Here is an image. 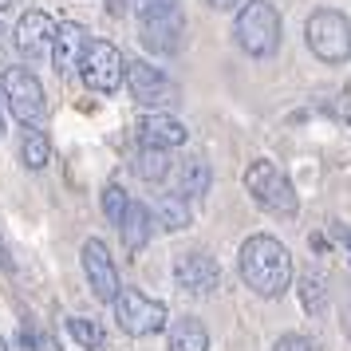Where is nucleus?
Instances as JSON below:
<instances>
[{
	"label": "nucleus",
	"instance_id": "nucleus-14",
	"mask_svg": "<svg viewBox=\"0 0 351 351\" xmlns=\"http://www.w3.org/2000/svg\"><path fill=\"white\" fill-rule=\"evenodd\" d=\"M138 138H143V146L178 150V146L190 138V130H186V123H178L170 114H146L143 123H138Z\"/></svg>",
	"mask_w": 351,
	"mask_h": 351
},
{
	"label": "nucleus",
	"instance_id": "nucleus-8",
	"mask_svg": "<svg viewBox=\"0 0 351 351\" xmlns=\"http://www.w3.org/2000/svg\"><path fill=\"white\" fill-rule=\"evenodd\" d=\"M4 103H8V111L16 114L24 127H40L44 123V114H48V103H44V87L36 80L28 67H8L4 71Z\"/></svg>",
	"mask_w": 351,
	"mask_h": 351
},
{
	"label": "nucleus",
	"instance_id": "nucleus-16",
	"mask_svg": "<svg viewBox=\"0 0 351 351\" xmlns=\"http://www.w3.org/2000/svg\"><path fill=\"white\" fill-rule=\"evenodd\" d=\"M119 233H123V245H127V253H143L146 241H150V233H154V217H150V206H143V202H134V197H130L127 217H123V225H119Z\"/></svg>",
	"mask_w": 351,
	"mask_h": 351
},
{
	"label": "nucleus",
	"instance_id": "nucleus-17",
	"mask_svg": "<svg viewBox=\"0 0 351 351\" xmlns=\"http://www.w3.org/2000/svg\"><path fill=\"white\" fill-rule=\"evenodd\" d=\"M150 217H154V225L166 229V233H182V229H190L193 209H190L186 197H178V193H162L158 206L150 209Z\"/></svg>",
	"mask_w": 351,
	"mask_h": 351
},
{
	"label": "nucleus",
	"instance_id": "nucleus-21",
	"mask_svg": "<svg viewBox=\"0 0 351 351\" xmlns=\"http://www.w3.org/2000/svg\"><path fill=\"white\" fill-rule=\"evenodd\" d=\"M67 335L87 351H107V332H103V324L91 316H67Z\"/></svg>",
	"mask_w": 351,
	"mask_h": 351
},
{
	"label": "nucleus",
	"instance_id": "nucleus-11",
	"mask_svg": "<svg viewBox=\"0 0 351 351\" xmlns=\"http://www.w3.org/2000/svg\"><path fill=\"white\" fill-rule=\"evenodd\" d=\"M174 280L186 296H213L217 285H221V269H217V261L209 253L190 249V253H182L174 261Z\"/></svg>",
	"mask_w": 351,
	"mask_h": 351
},
{
	"label": "nucleus",
	"instance_id": "nucleus-13",
	"mask_svg": "<svg viewBox=\"0 0 351 351\" xmlns=\"http://www.w3.org/2000/svg\"><path fill=\"white\" fill-rule=\"evenodd\" d=\"M87 44H91V36H87L83 24H75V20L56 24V40H51V64H56V71L60 75L75 71L83 60V51H87Z\"/></svg>",
	"mask_w": 351,
	"mask_h": 351
},
{
	"label": "nucleus",
	"instance_id": "nucleus-23",
	"mask_svg": "<svg viewBox=\"0 0 351 351\" xmlns=\"http://www.w3.org/2000/svg\"><path fill=\"white\" fill-rule=\"evenodd\" d=\"M127 206H130L127 190L111 182V186L103 190V213H107V221H111V225H123V217H127Z\"/></svg>",
	"mask_w": 351,
	"mask_h": 351
},
{
	"label": "nucleus",
	"instance_id": "nucleus-18",
	"mask_svg": "<svg viewBox=\"0 0 351 351\" xmlns=\"http://www.w3.org/2000/svg\"><path fill=\"white\" fill-rule=\"evenodd\" d=\"M166 348L170 351H209V332L202 319L182 316L170 324V335H166Z\"/></svg>",
	"mask_w": 351,
	"mask_h": 351
},
{
	"label": "nucleus",
	"instance_id": "nucleus-31",
	"mask_svg": "<svg viewBox=\"0 0 351 351\" xmlns=\"http://www.w3.org/2000/svg\"><path fill=\"white\" fill-rule=\"evenodd\" d=\"M0 261H4V265H8V256H4V249H0Z\"/></svg>",
	"mask_w": 351,
	"mask_h": 351
},
{
	"label": "nucleus",
	"instance_id": "nucleus-30",
	"mask_svg": "<svg viewBox=\"0 0 351 351\" xmlns=\"http://www.w3.org/2000/svg\"><path fill=\"white\" fill-rule=\"evenodd\" d=\"M8 4H12V0H0V8H8Z\"/></svg>",
	"mask_w": 351,
	"mask_h": 351
},
{
	"label": "nucleus",
	"instance_id": "nucleus-20",
	"mask_svg": "<svg viewBox=\"0 0 351 351\" xmlns=\"http://www.w3.org/2000/svg\"><path fill=\"white\" fill-rule=\"evenodd\" d=\"M296 292H300V304L308 316H324L328 312V280L319 272H304L296 280Z\"/></svg>",
	"mask_w": 351,
	"mask_h": 351
},
{
	"label": "nucleus",
	"instance_id": "nucleus-9",
	"mask_svg": "<svg viewBox=\"0 0 351 351\" xmlns=\"http://www.w3.org/2000/svg\"><path fill=\"white\" fill-rule=\"evenodd\" d=\"M123 83L130 87V95H134L138 107L158 111V107L178 103V87L170 83V75H166L162 67L146 64V60H130V64H127V80H123Z\"/></svg>",
	"mask_w": 351,
	"mask_h": 351
},
{
	"label": "nucleus",
	"instance_id": "nucleus-33",
	"mask_svg": "<svg viewBox=\"0 0 351 351\" xmlns=\"http://www.w3.org/2000/svg\"><path fill=\"white\" fill-rule=\"evenodd\" d=\"M0 130H4V119H0Z\"/></svg>",
	"mask_w": 351,
	"mask_h": 351
},
{
	"label": "nucleus",
	"instance_id": "nucleus-12",
	"mask_svg": "<svg viewBox=\"0 0 351 351\" xmlns=\"http://www.w3.org/2000/svg\"><path fill=\"white\" fill-rule=\"evenodd\" d=\"M51 40H56V20L48 12H24L16 24V48L28 56V60H40V56H51Z\"/></svg>",
	"mask_w": 351,
	"mask_h": 351
},
{
	"label": "nucleus",
	"instance_id": "nucleus-7",
	"mask_svg": "<svg viewBox=\"0 0 351 351\" xmlns=\"http://www.w3.org/2000/svg\"><path fill=\"white\" fill-rule=\"evenodd\" d=\"M80 75L91 91L111 95L127 80V60H123V51L114 48L111 40H91L87 51H83V60H80Z\"/></svg>",
	"mask_w": 351,
	"mask_h": 351
},
{
	"label": "nucleus",
	"instance_id": "nucleus-25",
	"mask_svg": "<svg viewBox=\"0 0 351 351\" xmlns=\"http://www.w3.org/2000/svg\"><path fill=\"white\" fill-rule=\"evenodd\" d=\"M339 111H343V119H351V83H348V91H343V103H339Z\"/></svg>",
	"mask_w": 351,
	"mask_h": 351
},
{
	"label": "nucleus",
	"instance_id": "nucleus-1",
	"mask_svg": "<svg viewBox=\"0 0 351 351\" xmlns=\"http://www.w3.org/2000/svg\"><path fill=\"white\" fill-rule=\"evenodd\" d=\"M241 276L256 296H280L292 285V253L269 233H256L241 245Z\"/></svg>",
	"mask_w": 351,
	"mask_h": 351
},
{
	"label": "nucleus",
	"instance_id": "nucleus-32",
	"mask_svg": "<svg viewBox=\"0 0 351 351\" xmlns=\"http://www.w3.org/2000/svg\"><path fill=\"white\" fill-rule=\"evenodd\" d=\"M0 351H8V343H4V339H0Z\"/></svg>",
	"mask_w": 351,
	"mask_h": 351
},
{
	"label": "nucleus",
	"instance_id": "nucleus-29",
	"mask_svg": "<svg viewBox=\"0 0 351 351\" xmlns=\"http://www.w3.org/2000/svg\"><path fill=\"white\" fill-rule=\"evenodd\" d=\"M4 36H8V32H4V24H0V48H4Z\"/></svg>",
	"mask_w": 351,
	"mask_h": 351
},
{
	"label": "nucleus",
	"instance_id": "nucleus-28",
	"mask_svg": "<svg viewBox=\"0 0 351 351\" xmlns=\"http://www.w3.org/2000/svg\"><path fill=\"white\" fill-rule=\"evenodd\" d=\"M339 241L348 245V253H351V233H348V229H339Z\"/></svg>",
	"mask_w": 351,
	"mask_h": 351
},
{
	"label": "nucleus",
	"instance_id": "nucleus-22",
	"mask_svg": "<svg viewBox=\"0 0 351 351\" xmlns=\"http://www.w3.org/2000/svg\"><path fill=\"white\" fill-rule=\"evenodd\" d=\"M20 158H24L28 170H44V166H48L51 146H48V138H44V130H36V127L24 130V138H20Z\"/></svg>",
	"mask_w": 351,
	"mask_h": 351
},
{
	"label": "nucleus",
	"instance_id": "nucleus-2",
	"mask_svg": "<svg viewBox=\"0 0 351 351\" xmlns=\"http://www.w3.org/2000/svg\"><path fill=\"white\" fill-rule=\"evenodd\" d=\"M186 36V16L174 0H138V40L158 56H174Z\"/></svg>",
	"mask_w": 351,
	"mask_h": 351
},
{
	"label": "nucleus",
	"instance_id": "nucleus-4",
	"mask_svg": "<svg viewBox=\"0 0 351 351\" xmlns=\"http://www.w3.org/2000/svg\"><path fill=\"white\" fill-rule=\"evenodd\" d=\"M245 190L253 193V202L261 209H269L276 217H296V190H292V182L285 178V170L269 158H256L249 170H245Z\"/></svg>",
	"mask_w": 351,
	"mask_h": 351
},
{
	"label": "nucleus",
	"instance_id": "nucleus-3",
	"mask_svg": "<svg viewBox=\"0 0 351 351\" xmlns=\"http://www.w3.org/2000/svg\"><path fill=\"white\" fill-rule=\"evenodd\" d=\"M233 36H237L241 51H249L253 60L272 56L276 44H280V12H276V4H269V0H249V4H241Z\"/></svg>",
	"mask_w": 351,
	"mask_h": 351
},
{
	"label": "nucleus",
	"instance_id": "nucleus-10",
	"mask_svg": "<svg viewBox=\"0 0 351 351\" xmlns=\"http://www.w3.org/2000/svg\"><path fill=\"white\" fill-rule=\"evenodd\" d=\"M83 276H87V285H91V296L103 300V304H114V296L123 292L119 269H114L111 253H107V245L99 237H91L83 245Z\"/></svg>",
	"mask_w": 351,
	"mask_h": 351
},
{
	"label": "nucleus",
	"instance_id": "nucleus-26",
	"mask_svg": "<svg viewBox=\"0 0 351 351\" xmlns=\"http://www.w3.org/2000/svg\"><path fill=\"white\" fill-rule=\"evenodd\" d=\"M233 4H241V0H209V8H221V12L225 8H233Z\"/></svg>",
	"mask_w": 351,
	"mask_h": 351
},
{
	"label": "nucleus",
	"instance_id": "nucleus-6",
	"mask_svg": "<svg viewBox=\"0 0 351 351\" xmlns=\"http://www.w3.org/2000/svg\"><path fill=\"white\" fill-rule=\"evenodd\" d=\"M114 319H119V328L127 335H158V332H166L170 312H166L162 300L146 296L138 288H123L114 296Z\"/></svg>",
	"mask_w": 351,
	"mask_h": 351
},
{
	"label": "nucleus",
	"instance_id": "nucleus-19",
	"mask_svg": "<svg viewBox=\"0 0 351 351\" xmlns=\"http://www.w3.org/2000/svg\"><path fill=\"white\" fill-rule=\"evenodd\" d=\"M174 170V158H170V150H158V146H143L138 154H134V174L146 178V182H162V178H170Z\"/></svg>",
	"mask_w": 351,
	"mask_h": 351
},
{
	"label": "nucleus",
	"instance_id": "nucleus-27",
	"mask_svg": "<svg viewBox=\"0 0 351 351\" xmlns=\"http://www.w3.org/2000/svg\"><path fill=\"white\" fill-rule=\"evenodd\" d=\"M107 8H111L114 16H119V12H127V0H111V4H107Z\"/></svg>",
	"mask_w": 351,
	"mask_h": 351
},
{
	"label": "nucleus",
	"instance_id": "nucleus-24",
	"mask_svg": "<svg viewBox=\"0 0 351 351\" xmlns=\"http://www.w3.org/2000/svg\"><path fill=\"white\" fill-rule=\"evenodd\" d=\"M272 351H319V343L312 339V335H304V332H288V335L276 339Z\"/></svg>",
	"mask_w": 351,
	"mask_h": 351
},
{
	"label": "nucleus",
	"instance_id": "nucleus-5",
	"mask_svg": "<svg viewBox=\"0 0 351 351\" xmlns=\"http://www.w3.org/2000/svg\"><path fill=\"white\" fill-rule=\"evenodd\" d=\"M304 40H308V48H312L316 60L343 64L351 56V20L343 12H335V8H319L304 24Z\"/></svg>",
	"mask_w": 351,
	"mask_h": 351
},
{
	"label": "nucleus",
	"instance_id": "nucleus-15",
	"mask_svg": "<svg viewBox=\"0 0 351 351\" xmlns=\"http://www.w3.org/2000/svg\"><path fill=\"white\" fill-rule=\"evenodd\" d=\"M170 178H174V193L178 197H186V202L206 197L209 193V166H206V158H182L174 170H170Z\"/></svg>",
	"mask_w": 351,
	"mask_h": 351
}]
</instances>
